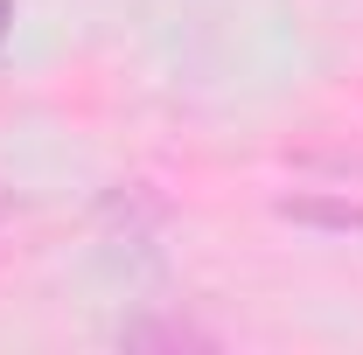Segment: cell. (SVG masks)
I'll return each instance as SVG.
<instances>
[{
	"label": "cell",
	"mask_w": 363,
	"mask_h": 355,
	"mask_svg": "<svg viewBox=\"0 0 363 355\" xmlns=\"http://www.w3.org/2000/svg\"><path fill=\"white\" fill-rule=\"evenodd\" d=\"M286 223H315V230H363V202H315V195H286Z\"/></svg>",
	"instance_id": "6da1fadb"
},
{
	"label": "cell",
	"mask_w": 363,
	"mask_h": 355,
	"mask_svg": "<svg viewBox=\"0 0 363 355\" xmlns=\"http://www.w3.org/2000/svg\"><path fill=\"white\" fill-rule=\"evenodd\" d=\"M119 342L126 349H154V342H168V349H210V334H196L189 320H140V327H119Z\"/></svg>",
	"instance_id": "7a4b0ae2"
},
{
	"label": "cell",
	"mask_w": 363,
	"mask_h": 355,
	"mask_svg": "<svg viewBox=\"0 0 363 355\" xmlns=\"http://www.w3.org/2000/svg\"><path fill=\"white\" fill-rule=\"evenodd\" d=\"M0 223H7V195H0Z\"/></svg>",
	"instance_id": "277c9868"
},
{
	"label": "cell",
	"mask_w": 363,
	"mask_h": 355,
	"mask_svg": "<svg viewBox=\"0 0 363 355\" xmlns=\"http://www.w3.org/2000/svg\"><path fill=\"white\" fill-rule=\"evenodd\" d=\"M7 21H14V0H0V35H7Z\"/></svg>",
	"instance_id": "3957f363"
}]
</instances>
